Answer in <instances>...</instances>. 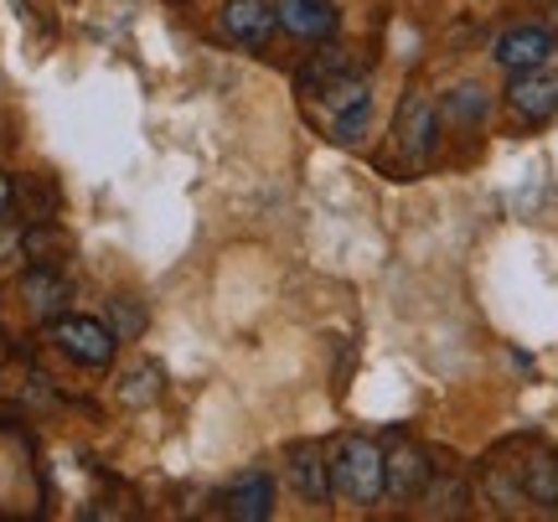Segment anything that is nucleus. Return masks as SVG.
<instances>
[{
  "instance_id": "nucleus-1",
  "label": "nucleus",
  "mask_w": 558,
  "mask_h": 522,
  "mask_svg": "<svg viewBox=\"0 0 558 522\" xmlns=\"http://www.w3.org/2000/svg\"><path fill=\"white\" fill-rule=\"evenodd\" d=\"M331 491L352 507H373L383 497V445L367 435H347L331 450Z\"/></svg>"
},
{
  "instance_id": "nucleus-2",
  "label": "nucleus",
  "mask_w": 558,
  "mask_h": 522,
  "mask_svg": "<svg viewBox=\"0 0 558 522\" xmlns=\"http://www.w3.org/2000/svg\"><path fill=\"white\" fill-rule=\"evenodd\" d=\"M435 141H439V109L424 94H409L399 104V114H393V145H399L403 166H429L435 156Z\"/></svg>"
},
{
  "instance_id": "nucleus-3",
  "label": "nucleus",
  "mask_w": 558,
  "mask_h": 522,
  "mask_svg": "<svg viewBox=\"0 0 558 522\" xmlns=\"http://www.w3.org/2000/svg\"><path fill=\"white\" fill-rule=\"evenodd\" d=\"M52 342L62 347V357H73L78 367H109L120 337L104 321H94V316H68V311H62L58 321H52Z\"/></svg>"
},
{
  "instance_id": "nucleus-4",
  "label": "nucleus",
  "mask_w": 558,
  "mask_h": 522,
  "mask_svg": "<svg viewBox=\"0 0 558 522\" xmlns=\"http://www.w3.org/2000/svg\"><path fill=\"white\" fill-rule=\"evenodd\" d=\"M429 482H435V465H429V456L414 440H393L383 450V497L414 502V497L429 491Z\"/></svg>"
},
{
  "instance_id": "nucleus-5",
  "label": "nucleus",
  "mask_w": 558,
  "mask_h": 522,
  "mask_svg": "<svg viewBox=\"0 0 558 522\" xmlns=\"http://www.w3.org/2000/svg\"><path fill=\"white\" fill-rule=\"evenodd\" d=\"M320 99H326V120H331V135L341 145H352L367 130V114H373V94H367V83L357 73H347V78L326 83L320 88Z\"/></svg>"
},
{
  "instance_id": "nucleus-6",
  "label": "nucleus",
  "mask_w": 558,
  "mask_h": 522,
  "mask_svg": "<svg viewBox=\"0 0 558 522\" xmlns=\"http://www.w3.org/2000/svg\"><path fill=\"white\" fill-rule=\"evenodd\" d=\"M507 109L527 124H548L558 114V73L548 68H522L507 83Z\"/></svg>"
},
{
  "instance_id": "nucleus-7",
  "label": "nucleus",
  "mask_w": 558,
  "mask_h": 522,
  "mask_svg": "<svg viewBox=\"0 0 558 522\" xmlns=\"http://www.w3.org/2000/svg\"><path fill=\"white\" fill-rule=\"evenodd\" d=\"M275 26H279V11L269 0H228L218 11L222 41H239V47H269Z\"/></svg>"
},
{
  "instance_id": "nucleus-8",
  "label": "nucleus",
  "mask_w": 558,
  "mask_h": 522,
  "mask_svg": "<svg viewBox=\"0 0 558 522\" xmlns=\"http://www.w3.org/2000/svg\"><path fill=\"white\" fill-rule=\"evenodd\" d=\"M554 47H558V37L548 26H512V32L497 37L492 58H497V68H507V73H522V68H548Z\"/></svg>"
},
{
  "instance_id": "nucleus-9",
  "label": "nucleus",
  "mask_w": 558,
  "mask_h": 522,
  "mask_svg": "<svg viewBox=\"0 0 558 522\" xmlns=\"http://www.w3.org/2000/svg\"><path fill=\"white\" fill-rule=\"evenodd\" d=\"M284 471H290V486H295L305 502H326L331 497V456L320 445H290L284 456Z\"/></svg>"
},
{
  "instance_id": "nucleus-10",
  "label": "nucleus",
  "mask_w": 558,
  "mask_h": 522,
  "mask_svg": "<svg viewBox=\"0 0 558 522\" xmlns=\"http://www.w3.org/2000/svg\"><path fill=\"white\" fill-rule=\"evenodd\" d=\"M279 26L300 41H331L337 37V5L331 0H279Z\"/></svg>"
},
{
  "instance_id": "nucleus-11",
  "label": "nucleus",
  "mask_w": 558,
  "mask_h": 522,
  "mask_svg": "<svg viewBox=\"0 0 558 522\" xmlns=\"http://www.w3.org/2000/svg\"><path fill=\"white\" fill-rule=\"evenodd\" d=\"M21 301L32 311V321H58L68 301H73V284L52 275V269H32L26 280H21Z\"/></svg>"
},
{
  "instance_id": "nucleus-12",
  "label": "nucleus",
  "mask_w": 558,
  "mask_h": 522,
  "mask_svg": "<svg viewBox=\"0 0 558 522\" xmlns=\"http://www.w3.org/2000/svg\"><path fill=\"white\" fill-rule=\"evenodd\" d=\"M228 512H233L239 522H264L269 512H275V482H269L264 471L239 476V486L228 491Z\"/></svg>"
},
{
  "instance_id": "nucleus-13",
  "label": "nucleus",
  "mask_w": 558,
  "mask_h": 522,
  "mask_svg": "<svg viewBox=\"0 0 558 522\" xmlns=\"http://www.w3.org/2000/svg\"><path fill=\"white\" fill-rule=\"evenodd\" d=\"M518 486H522V497H527V502L558 507V456H548V450L527 456V461L518 465Z\"/></svg>"
},
{
  "instance_id": "nucleus-14",
  "label": "nucleus",
  "mask_w": 558,
  "mask_h": 522,
  "mask_svg": "<svg viewBox=\"0 0 558 522\" xmlns=\"http://www.w3.org/2000/svg\"><path fill=\"white\" fill-rule=\"evenodd\" d=\"M347 73H357L352 58H347V47H326V52H316V58L300 68V88H305V94H320L326 83L347 78Z\"/></svg>"
},
{
  "instance_id": "nucleus-15",
  "label": "nucleus",
  "mask_w": 558,
  "mask_h": 522,
  "mask_svg": "<svg viewBox=\"0 0 558 522\" xmlns=\"http://www.w3.org/2000/svg\"><path fill=\"white\" fill-rule=\"evenodd\" d=\"M486 109H492V104H486V94H481L476 83H465V88H450V94H445V109H439V114H445V124L476 130V124L486 120Z\"/></svg>"
},
{
  "instance_id": "nucleus-16",
  "label": "nucleus",
  "mask_w": 558,
  "mask_h": 522,
  "mask_svg": "<svg viewBox=\"0 0 558 522\" xmlns=\"http://www.w3.org/2000/svg\"><path fill=\"white\" fill-rule=\"evenodd\" d=\"M156 393H160V367L156 362H140V367L124 373V388H120L124 403H150Z\"/></svg>"
},
{
  "instance_id": "nucleus-17",
  "label": "nucleus",
  "mask_w": 558,
  "mask_h": 522,
  "mask_svg": "<svg viewBox=\"0 0 558 522\" xmlns=\"http://www.w3.org/2000/svg\"><path fill=\"white\" fill-rule=\"evenodd\" d=\"M11 202H16V186H11V177L0 171V218H5V207H11Z\"/></svg>"
},
{
  "instance_id": "nucleus-18",
  "label": "nucleus",
  "mask_w": 558,
  "mask_h": 522,
  "mask_svg": "<svg viewBox=\"0 0 558 522\" xmlns=\"http://www.w3.org/2000/svg\"><path fill=\"white\" fill-rule=\"evenodd\" d=\"M548 32L558 37V0H554V11H548Z\"/></svg>"
}]
</instances>
